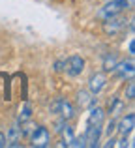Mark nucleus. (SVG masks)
<instances>
[{"instance_id":"obj_11","label":"nucleus","mask_w":135,"mask_h":148,"mask_svg":"<svg viewBox=\"0 0 135 148\" xmlns=\"http://www.w3.org/2000/svg\"><path fill=\"white\" fill-rule=\"evenodd\" d=\"M116 62H118V58L114 56V54H111V53L105 54V56H103V71H113Z\"/></svg>"},{"instance_id":"obj_3","label":"nucleus","mask_w":135,"mask_h":148,"mask_svg":"<svg viewBox=\"0 0 135 148\" xmlns=\"http://www.w3.org/2000/svg\"><path fill=\"white\" fill-rule=\"evenodd\" d=\"M30 143L36 148H45L49 145V130L43 126H36L32 135H30Z\"/></svg>"},{"instance_id":"obj_7","label":"nucleus","mask_w":135,"mask_h":148,"mask_svg":"<svg viewBox=\"0 0 135 148\" xmlns=\"http://www.w3.org/2000/svg\"><path fill=\"white\" fill-rule=\"evenodd\" d=\"M105 83H107V79H105V75L103 73H96V75H92L90 77V94H99V92L103 90V86H105Z\"/></svg>"},{"instance_id":"obj_14","label":"nucleus","mask_w":135,"mask_h":148,"mask_svg":"<svg viewBox=\"0 0 135 148\" xmlns=\"http://www.w3.org/2000/svg\"><path fill=\"white\" fill-rule=\"evenodd\" d=\"M126 98H128V99H133V98H135V83H133V81L128 84V90H126Z\"/></svg>"},{"instance_id":"obj_15","label":"nucleus","mask_w":135,"mask_h":148,"mask_svg":"<svg viewBox=\"0 0 135 148\" xmlns=\"http://www.w3.org/2000/svg\"><path fill=\"white\" fill-rule=\"evenodd\" d=\"M116 130V122H113V120H111L109 124H107V127H105V131H107V135H113V131Z\"/></svg>"},{"instance_id":"obj_9","label":"nucleus","mask_w":135,"mask_h":148,"mask_svg":"<svg viewBox=\"0 0 135 148\" xmlns=\"http://www.w3.org/2000/svg\"><path fill=\"white\" fill-rule=\"evenodd\" d=\"M58 114L62 116L64 120H71L73 116H75V109H73V105L69 103V101L60 99V103H58Z\"/></svg>"},{"instance_id":"obj_4","label":"nucleus","mask_w":135,"mask_h":148,"mask_svg":"<svg viewBox=\"0 0 135 148\" xmlns=\"http://www.w3.org/2000/svg\"><path fill=\"white\" fill-rule=\"evenodd\" d=\"M64 69H66V73L69 77H77V75H81L83 69H84V60L79 54H73V56H69L66 60V68Z\"/></svg>"},{"instance_id":"obj_18","label":"nucleus","mask_w":135,"mask_h":148,"mask_svg":"<svg viewBox=\"0 0 135 148\" xmlns=\"http://www.w3.org/2000/svg\"><path fill=\"white\" fill-rule=\"evenodd\" d=\"M114 145H116V141H114V139H109V141L105 143V146H107V148H111V146H114Z\"/></svg>"},{"instance_id":"obj_16","label":"nucleus","mask_w":135,"mask_h":148,"mask_svg":"<svg viewBox=\"0 0 135 148\" xmlns=\"http://www.w3.org/2000/svg\"><path fill=\"white\" fill-rule=\"evenodd\" d=\"M64 68H66V60H58L55 64V71H62Z\"/></svg>"},{"instance_id":"obj_13","label":"nucleus","mask_w":135,"mask_h":148,"mask_svg":"<svg viewBox=\"0 0 135 148\" xmlns=\"http://www.w3.org/2000/svg\"><path fill=\"white\" fill-rule=\"evenodd\" d=\"M30 116H32V109H30V105L26 103L25 107H23V111H21V114H19V118H17V122H26V120H30Z\"/></svg>"},{"instance_id":"obj_2","label":"nucleus","mask_w":135,"mask_h":148,"mask_svg":"<svg viewBox=\"0 0 135 148\" xmlns=\"http://www.w3.org/2000/svg\"><path fill=\"white\" fill-rule=\"evenodd\" d=\"M124 26H126V19L120 17V13H118V15H113V17L103 21V32H105L107 36H114V34H118L120 30H124Z\"/></svg>"},{"instance_id":"obj_8","label":"nucleus","mask_w":135,"mask_h":148,"mask_svg":"<svg viewBox=\"0 0 135 148\" xmlns=\"http://www.w3.org/2000/svg\"><path fill=\"white\" fill-rule=\"evenodd\" d=\"M133 127H135V114L130 112L128 116H124V118L120 120V124H118V131H120L122 135H130L133 131Z\"/></svg>"},{"instance_id":"obj_12","label":"nucleus","mask_w":135,"mask_h":148,"mask_svg":"<svg viewBox=\"0 0 135 148\" xmlns=\"http://www.w3.org/2000/svg\"><path fill=\"white\" fill-rule=\"evenodd\" d=\"M96 103V98H90L88 92H81L79 94V105L81 107H92Z\"/></svg>"},{"instance_id":"obj_5","label":"nucleus","mask_w":135,"mask_h":148,"mask_svg":"<svg viewBox=\"0 0 135 148\" xmlns=\"http://www.w3.org/2000/svg\"><path fill=\"white\" fill-rule=\"evenodd\" d=\"M99 133H101V126H98V124H88L86 133H84V143H86V146H92V148L98 146Z\"/></svg>"},{"instance_id":"obj_17","label":"nucleus","mask_w":135,"mask_h":148,"mask_svg":"<svg viewBox=\"0 0 135 148\" xmlns=\"http://www.w3.org/2000/svg\"><path fill=\"white\" fill-rule=\"evenodd\" d=\"M2 146H6V135L0 133V148H2Z\"/></svg>"},{"instance_id":"obj_1","label":"nucleus","mask_w":135,"mask_h":148,"mask_svg":"<svg viewBox=\"0 0 135 148\" xmlns=\"http://www.w3.org/2000/svg\"><path fill=\"white\" fill-rule=\"evenodd\" d=\"M124 10H128V4H126V0H107V4L98 11V17L101 19V21H105V19L113 17V15L122 13Z\"/></svg>"},{"instance_id":"obj_10","label":"nucleus","mask_w":135,"mask_h":148,"mask_svg":"<svg viewBox=\"0 0 135 148\" xmlns=\"http://www.w3.org/2000/svg\"><path fill=\"white\" fill-rule=\"evenodd\" d=\"M103 116H105L103 109L94 107V105H92L90 112H88V124H98V126H101V124H103Z\"/></svg>"},{"instance_id":"obj_6","label":"nucleus","mask_w":135,"mask_h":148,"mask_svg":"<svg viewBox=\"0 0 135 148\" xmlns=\"http://www.w3.org/2000/svg\"><path fill=\"white\" fill-rule=\"evenodd\" d=\"M113 71L116 73L120 79L132 77V75H133V62H132V60H128V62H116V66H114Z\"/></svg>"}]
</instances>
